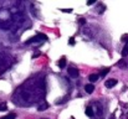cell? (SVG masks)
<instances>
[{"instance_id": "11", "label": "cell", "mask_w": 128, "mask_h": 119, "mask_svg": "<svg viewBox=\"0 0 128 119\" xmlns=\"http://www.w3.org/2000/svg\"><path fill=\"white\" fill-rule=\"evenodd\" d=\"M86 114H87L88 117H93V109H92L91 107H87V108H86Z\"/></svg>"}, {"instance_id": "12", "label": "cell", "mask_w": 128, "mask_h": 119, "mask_svg": "<svg viewBox=\"0 0 128 119\" xmlns=\"http://www.w3.org/2000/svg\"><path fill=\"white\" fill-rule=\"evenodd\" d=\"M15 118H16V114L15 113H10L6 117H2V118H0V119H15Z\"/></svg>"}, {"instance_id": "3", "label": "cell", "mask_w": 128, "mask_h": 119, "mask_svg": "<svg viewBox=\"0 0 128 119\" xmlns=\"http://www.w3.org/2000/svg\"><path fill=\"white\" fill-rule=\"evenodd\" d=\"M67 73H68L72 78H77V77H78V75H80L78 70H77V68H75V67H68V68H67Z\"/></svg>"}, {"instance_id": "8", "label": "cell", "mask_w": 128, "mask_h": 119, "mask_svg": "<svg viewBox=\"0 0 128 119\" xmlns=\"http://www.w3.org/2000/svg\"><path fill=\"white\" fill-rule=\"evenodd\" d=\"M58 67H60V68H65V67H66V58H65V57H62V58L58 61Z\"/></svg>"}, {"instance_id": "5", "label": "cell", "mask_w": 128, "mask_h": 119, "mask_svg": "<svg viewBox=\"0 0 128 119\" xmlns=\"http://www.w3.org/2000/svg\"><path fill=\"white\" fill-rule=\"evenodd\" d=\"M48 107H50V104H48L47 102H44L42 104H40V106L38 107V111H39V112H44V111H46Z\"/></svg>"}, {"instance_id": "17", "label": "cell", "mask_w": 128, "mask_h": 119, "mask_svg": "<svg viewBox=\"0 0 128 119\" xmlns=\"http://www.w3.org/2000/svg\"><path fill=\"white\" fill-rule=\"evenodd\" d=\"M78 22H80V25H85L86 24L85 19H80V20H78Z\"/></svg>"}, {"instance_id": "6", "label": "cell", "mask_w": 128, "mask_h": 119, "mask_svg": "<svg viewBox=\"0 0 128 119\" xmlns=\"http://www.w3.org/2000/svg\"><path fill=\"white\" fill-rule=\"evenodd\" d=\"M85 91H86V93H88V94L93 93V91H94V86H93V84H86Z\"/></svg>"}, {"instance_id": "14", "label": "cell", "mask_w": 128, "mask_h": 119, "mask_svg": "<svg viewBox=\"0 0 128 119\" xmlns=\"http://www.w3.org/2000/svg\"><path fill=\"white\" fill-rule=\"evenodd\" d=\"M108 72H110V68H108V67H107V68H103V71L101 72V76H106Z\"/></svg>"}, {"instance_id": "18", "label": "cell", "mask_w": 128, "mask_h": 119, "mask_svg": "<svg viewBox=\"0 0 128 119\" xmlns=\"http://www.w3.org/2000/svg\"><path fill=\"white\" fill-rule=\"evenodd\" d=\"M94 2H96L94 0H91V1H87V5H93Z\"/></svg>"}, {"instance_id": "7", "label": "cell", "mask_w": 128, "mask_h": 119, "mask_svg": "<svg viewBox=\"0 0 128 119\" xmlns=\"http://www.w3.org/2000/svg\"><path fill=\"white\" fill-rule=\"evenodd\" d=\"M88 79H90V82H97L98 81V75H96V73H92V75H90L88 76Z\"/></svg>"}, {"instance_id": "13", "label": "cell", "mask_w": 128, "mask_h": 119, "mask_svg": "<svg viewBox=\"0 0 128 119\" xmlns=\"http://www.w3.org/2000/svg\"><path fill=\"white\" fill-rule=\"evenodd\" d=\"M8 109V104L4 102V103H0V112H4Z\"/></svg>"}, {"instance_id": "9", "label": "cell", "mask_w": 128, "mask_h": 119, "mask_svg": "<svg viewBox=\"0 0 128 119\" xmlns=\"http://www.w3.org/2000/svg\"><path fill=\"white\" fill-rule=\"evenodd\" d=\"M104 10H106V6H104V5H102V4H100V5H98V7L96 9V11H97L98 14H103V11H104Z\"/></svg>"}, {"instance_id": "2", "label": "cell", "mask_w": 128, "mask_h": 119, "mask_svg": "<svg viewBox=\"0 0 128 119\" xmlns=\"http://www.w3.org/2000/svg\"><path fill=\"white\" fill-rule=\"evenodd\" d=\"M47 40V36L45 35V34H38L36 36H34V37H31V39H29L25 43L26 45H30V43H36V42H42V41H46Z\"/></svg>"}, {"instance_id": "10", "label": "cell", "mask_w": 128, "mask_h": 119, "mask_svg": "<svg viewBox=\"0 0 128 119\" xmlns=\"http://www.w3.org/2000/svg\"><path fill=\"white\" fill-rule=\"evenodd\" d=\"M128 55V40H127V43H126V46L123 47V50H122V56L123 57H126Z\"/></svg>"}, {"instance_id": "4", "label": "cell", "mask_w": 128, "mask_h": 119, "mask_svg": "<svg viewBox=\"0 0 128 119\" xmlns=\"http://www.w3.org/2000/svg\"><path fill=\"white\" fill-rule=\"evenodd\" d=\"M116 84H117V79H114V78L107 79L106 83H104V86H106L107 88H112V87H114Z\"/></svg>"}, {"instance_id": "16", "label": "cell", "mask_w": 128, "mask_h": 119, "mask_svg": "<svg viewBox=\"0 0 128 119\" xmlns=\"http://www.w3.org/2000/svg\"><path fill=\"white\" fill-rule=\"evenodd\" d=\"M70 45H71V46L75 45V39H74V37H70Z\"/></svg>"}, {"instance_id": "1", "label": "cell", "mask_w": 128, "mask_h": 119, "mask_svg": "<svg viewBox=\"0 0 128 119\" xmlns=\"http://www.w3.org/2000/svg\"><path fill=\"white\" fill-rule=\"evenodd\" d=\"M0 27L4 30L12 29V15L10 10L4 9V7L0 9Z\"/></svg>"}, {"instance_id": "15", "label": "cell", "mask_w": 128, "mask_h": 119, "mask_svg": "<svg viewBox=\"0 0 128 119\" xmlns=\"http://www.w3.org/2000/svg\"><path fill=\"white\" fill-rule=\"evenodd\" d=\"M61 11H64V12H72V9H61Z\"/></svg>"}]
</instances>
